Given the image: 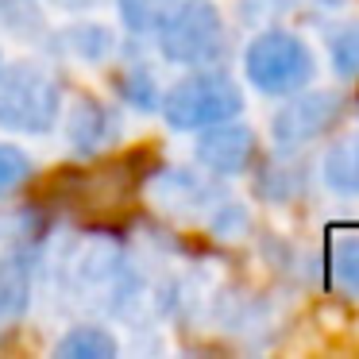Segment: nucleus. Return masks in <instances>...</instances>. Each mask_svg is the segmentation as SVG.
I'll use <instances>...</instances> for the list:
<instances>
[{"label":"nucleus","mask_w":359,"mask_h":359,"mask_svg":"<svg viewBox=\"0 0 359 359\" xmlns=\"http://www.w3.org/2000/svg\"><path fill=\"white\" fill-rule=\"evenodd\" d=\"M266 4H274V8H290V4H297V0H266Z\"/></svg>","instance_id":"21"},{"label":"nucleus","mask_w":359,"mask_h":359,"mask_svg":"<svg viewBox=\"0 0 359 359\" xmlns=\"http://www.w3.org/2000/svg\"><path fill=\"white\" fill-rule=\"evenodd\" d=\"M320 182L336 197H359V135H340L320 158Z\"/></svg>","instance_id":"12"},{"label":"nucleus","mask_w":359,"mask_h":359,"mask_svg":"<svg viewBox=\"0 0 359 359\" xmlns=\"http://www.w3.org/2000/svg\"><path fill=\"white\" fill-rule=\"evenodd\" d=\"M240 112H243V89L220 66L189 70L186 78L166 86L163 101H158V116L174 132H201V128L236 120Z\"/></svg>","instance_id":"4"},{"label":"nucleus","mask_w":359,"mask_h":359,"mask_svg":"<svg viewBox=\"0 0 359 359\" xmlns=\"http://www.w3.org/2000/svg\"><path fill=\"white\" fill-rule=\"evenodd\" d=\"M116 93L135 112H158V101H163V86H158L155 70L143 62H128L116 74Z\"/></svg>","instance_id":"14"},{"label":"nucleus","mask_w":359,"mask_h":359,"mask_svg":"<svg viewBox=\"0 0 359 359\" xmlns=\"http://www.w3.org/2000/svg\"><path fill=\"white\" fill-rule=\"evenodd\" d=\"M174 4H178V0H116V12H120V24H124L128 35L151 39V32L163 24V16Z\"/></svg>","instance_id":"17"},{"label":"nucleus","mask_w":359,"mask_h":359,"mask_svg":"<svg viewBox=\"0 0 359 359\" xmlns=\"http://www.w3.org/2000/svg\"><path fill=\"white\" fill-rule=\"evenodd\" d=\"M58 8H66V12H86V8H97L101 0H55Z\"/></svg>","instance_id":"19"},{"label":"nucleus","mask_w":359,"mask_h":359,"mask_svg":"<svg viewBox=\"0 0 359 359\" xmlns=\"http://www.w3.org/2000/svg\"><path fill=\"white\" fill-rule=\"evenodd\" d=\"M328 274L344 297L359 302V236H340L328 251Z\"/></svg>","instance_id":"16"},{"label":"nucleus","mask_w":359,"mask_h":359,"mask_svg":"<svg viewBox=\"0 0 359 359\" xmlns=\"http://www.w3.org/2000/svg\"><path fill=\"white\" fill-rule=\"evenodd\" d=\"M328 66L340 81H359V20H344L325 35Z\"/></svg>","instance_id":"15"},{"label":"nucleus","mask_w":359,"mask_h":359,"mask_svg":"<svg viewBox=\"0 0 359 359\" xmlns=\"http://www.w3.org/2000/svg\"><path fill=\"white\" fill-rule=\"evenodd\" d=\"M0 66H4V58H0Z\"/></svg>","instance_id":"22"},{"label":"nucleus","mask_w":359,"mask_h":359,"mask_svg":"<svg viewBox=\"0 0 359 359\" xmlns=\"http://www.w3.org/2000/svg\"><path fill=\"white\" fill-rule=\"evenodd\" d=\"M355 109H359V104H355Z\"/></svg>","instance_id":"23"},{"label":"nucleus","mask_w":359,"mask_h":359,"mask_svg":"<svg viewBox=\"0 0 359 359\" xmlns=\"http://www.w3.org/2000/svg\"><path fill=\"white\" fill-rule=\"evenodd\" d=\"M194 135H197L194 163L205 174H212V178H240L255 163V151H259L255 132L248 124H240V116L224 120V124H212V128H201Z\"/></svg>","instance_id":"9"},{"label":"nucleus","mask_w":359,"mask_h":359,"mask_svg":"<svg viewBox=\"0 0 359 359\" xmlns=\"http://www.w3.org/2000/svg\"><path fill=\"white\" fill-rule=\"evenodd\" d=\"M344 116V97L336 89H297L271 116V143L278 155H297L309 143L325 140Z\"/></svg>","instance_id":"7"},{"label":"nucleus","mask_w":359,"mask_h":359,"mask_svg":"<svg viewBox=\"0 0 359 359\" xmlns=\"http://www.w3.org/2000/svg\"><path fill=\"white\" fill-rule=\"evenodd\" d=\"M35 163L20 143H4L0 140V197H12L32 182Z\"/></svg>","instance_id":"18"},{"label":"nucleus","mask_w":359,"mask_h":359,"mask_svg":"<svg viewBox=\"0 0 359 359\" xmlns=\"http://www.w3.org/2000/svg\"><path fill=\"white\" fill-rule=\"evenodd\" d=\"M12 220V217H8ZM35 217H16L8 232H0V332L27 313L39 282L43 240Z\"/></svg>","instance_id":"6"},{"label":"nucleus","mask_w":359,"mask_h":359,"mask_svg":"<svg viewBox=\"0 0 359 359\" xmlns=\"http://www.w3.org/2000/svg\"><path fill=\"white\" fill-rule=\"evenodd\" d=\"M317 74L309 43L290 27H263L243 50V78L263 97H290Z\"/></svg>","instance_id":"5"},{"label":"nucleus","mask_w":359,"mask_h":359,"mask_svg":"<svg viewBox=\"0 0 359 359\" xmlns=\"http://www.w3.org/2000/svg\"><path fill=\"white\" fill-rule=\"evenodd\" d=\"M47 47L62 58L97 66V62H109V58L116 55L120 39L109 24H101V20H70V24L55 27V32L47 35Z\"/></svg>","instance_id":"11"},{"label":"nucleus","mask_w":359,"mask_h":359,"mask_svg":"<svg viewBox=\"0 0 359 359\" xmlns=\"http://www.w3.org/2000/svg\"><path fill=\"white\" fill-rule=\"evenodd\" d=\"M158 58L182 70L220 66L228 55V27L212 0H178L163 16V24L151 32Z\"/></svg>","instance_id":"3"},{"label":"nucleus","mask_w":359,"mask_h":359,"mask_svg":"<svg viewBox=\"0 0 359 359\" xmlns=\"http://www.w3.org/2000/svg\"><path fill=\"white\" fill-rule=\"evenodd\" d=\"M58 359H116L120 340L104 325H70L55 344Z\"/></svg>","instance_id":"13"},{"label":"nucleus","mask_w":359,"mask_h":359,"mask_svg":"<svg viewBox=\"0 0 359 359\" xmlns=\"http://www.w3.org/2000/svg\"><path fill=\"white\" fill-rule=\"evenodd\" d=\"M62 274L70 294L89 309L135 317V309L147 302V282L135 271L132 255L116 240H104V236H89L78 248H70Z\"/></svg>","instance_id":"1"},{"label":"nucleus","mask_w":359,"mask_h":359,"mask_svg":"<svg viewBox=\"0 0 359 359\" xmlns=\"http://www.w3.org/2000/svg\"><path fill=\"white\" fill-rule=\"evenodd\" d=\"M62 120H66V143L78 158H97L124 140V116L116 112V104L101 101L93 93L74 97L70 109H62Z\"/></svg>","instance_id":"8"},{"label":"nucleus","mask_w":359,"mask_h":359,"mask_svg":"<svg viewBox=\"0 0 359 359\" xmlns=\"http://www.w3.org/2000/svg\"><path fill=\"white\" fill-rule=\"evenodd\" d=\"M297 4H309V8H320V12H332V8H340L344 0H297Z\"/></svg>","instance_id":"20"},{"label":"nucleus","mask_w":359,"mask_h":359,"mask_svg":"<svg viewBox=\"0 0 359 359\" xmlns=\"http://www.w3.org/2000/svg\"><path fill=\"white\" fill-rule=\"evenodd\" d=\"M147 194L158 209L178 212V217H197L201 212L205 220L224 201V194L217 189L212 174H197V170H186V166H166V170H158L147 182Z\"/></svg>","instance_id":"10"},{"label":"nucleus","mask_w":359,"mask_h":359,"mask_svg":"<svg viewBox=\"0 0 359 359\" xmlns=\"http://www.w3.org/2000/svg\"><path fill=\"white\" fill-rule=\"evenodd\" d=\"M66 93L58 74L39 58L0 66V128L12 135H47L58 128Z\"/></svg>","instance_id":"2"}]
</instances>
